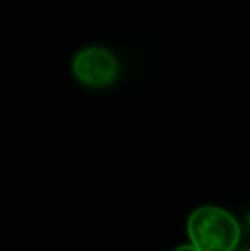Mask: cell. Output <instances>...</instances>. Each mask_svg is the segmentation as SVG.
Here are the masks:
<instances>
[{"instance_id": "obj_1", "label": "cell", "mask_w": 250, "mask_h": 251, "mask_svg": "<svg viewBox=\"0 0 250 251\" xmlns=\"http://www.w3.org/2000/svg\"><path fill=\"white\" fill-rule=\"evenodd\" d=\"M190 245L197 251H233L240 243V226L224 208L206 205L190 214L187 221Z\"/></svg>"}, {"instance_id": "obj_5", "label": "cell", "mask_w": 250, "mask_h": 251, "mask_svg": "<svg viewBox=\"0 0 250 251\" xmlns=\"http://www.w3.org/2000/svg\"><path fill=\"white\" fill-rule=\"evenodd\" d=\"M242 251H250V250H242Z\"/></svg>"}, {"instance_id": "obj_3", "label": "cell", "mask_w": 250, "mask_h": 251, "mask_svg": "<svg viewBox=\"0 0 250 251\" xmlns=\"http://www.w3.org/2000/svg\"><path fill=\"white\" fill-rule=\"evenodd\" d=\"M173 251H197V250L194 248L192 245H182V246H178V248H175Z\"/></svg>"}, {"instance_id": "obj_2", "label": "cell", "mask_w": 250, "mask_h": 251, "mask_svg": "<svg viewBox=\"0 0 250 251\" xmlns=\"http://www.w3.org/2000/svg\"><path fill=\"white\" fill-rule=\"evenodd\" d=\"M72 72L81 84L93 89H101L115 82L118 75V62L107 48L89 47L74 56Z\"/></svg>"}, {"instance_id": "obj_4", "label": "cell", "mask_w": 250, "mask_h": 251, "mask_svg": "<svg viewBox=\"0 0 250 251\" xmlns=\"http://www.w3.org/2000/svg\"><path fill=\"white\" fill-rule=\"evenodd\" d=\"M247 222H249V227H250V212H249V215H247Z\"/></svg>"}]
</instances>
